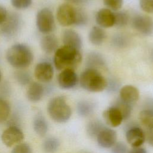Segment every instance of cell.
Wrapping results in <instances>:
<instances>
[{
    "label": "cell",
    "mask_w": 153,
    "mask_h": 153,
    "mask_svg": "<svg viewBox=\"0 0 153 153\" xmlns=\"http://www.w3.org/2000/svg\"><path fill=\"white\" fill-rule=\"evenodd\" d=\"M53 60L56 68L59 71L75 70L81 63L82 55L79 50L63 45L56 50Z\"/></svg>",
    "instance_id": "1"
},
{
    "label": "cell",
    "mask_w": 153,
    "mask_h": 153,
    "mask_svg": "<svg viewBox=\"0 0 153 153\" xmlns=\"http://www.w3.org/2000/svg\"><path fill=\"white\" fill-rule=\"evenodd\" d=\"M6 59L8 63L13 67L23 69L30 65L33 55L27 45L24 44H16L7 50Z\"/></svg>",
    "instance_id": "2"
},
{
    "label": "cell",
    "mask_w": 153,
    "mask_h": 153,
    "mask_svg": "<svg viewBox=\"0 0 153 153\" xmlns=\"http://www.w3.org/2000/svg\"><path fill=\"white\" fill-rule=\"evenodd\" d=\"M81 87L90 92H100L106 89L107 80L97 69L87 68L83 71L79 78Z\"/></svg>",
    "instance_id": "3"
},
{
    "label": "cell",
    "mask_w": 153,
    "mask_h": 153,
    "mask_svg": "<svg viewBox=\"0 0 153 153\" xmlns=\"http://www.w3.org/2000/svg\"><path fill=\"white\" fill-rule=\"evenodd\" d=\"M47 111L53 120L59 123L67 122L72 115V109L65 97L52 98L47 105Z\"/></svg>",
    "instance_id": "4"
},
{
    "label": "cell",
    "mask_w": 153,
    "mask_h": 153,
    "mask_svg": "<svg viewBox=\"0 0 153 153\" xmlns=\"http://www.w3.org/2000/svg\"><path fill=\"white\" fill-rule=\"evenodd\" d=\"M36 23L40 32L47 34L52 32L55 27V22L51 10L48 8L41 9L36 14Z\"/></svg>",
    "instance_id": "5"
},
{
    "label": "cell",
    "mask_w": 153,
    "mask_h": 153,
    "mask_svg": "<svg viewBox=\"0 0 153 153\" xmlns=\"http://www.w3.org/2000/svg\"><path fill=\"white\" fill-rule=\"evenodd\" d=\"M22 18L18 13H10L2 24L1 32L2 35L8 38L15 36L22 27Z\"/></svg>",
    "instance_id": "6"
},
{
    "label": "cell",
    "mask_w": 153,
    "mask_h": 153,
    "mask_svg": "<svg viewBox=\"0 0 153 153\" xmlns=\"http://www.w3.org/2000/svg\"><path fill=\"white\" fill-rule=\"evenodd\" d=\"M76 14V8L69 3H64L59 5L56 11L57 20L63 26L74 25Z\"/></svg>",
    "instance_id": "7"
},
{
    "label": "cell",
    "mask_w": 153,
    "mask_h": 153,
    "mask_svg": "<svg viewBox=\"0 0 153 153\" xmlns=\"http://www.w3.org/2000/svg\"><path fill=\"white\" fill-rule=\"evenodd\" d=\"M131 26L137 32L144 35L153 33V20L148 16L137 14L131 20Z\"/></svg>",
    "instance_id": "8"
},
{
    "label": "cell",
    "mask_w": 153,
    "mask_h": 153,
    "mask_svg": "<svg viewBox=\"0 0 153 153\" xmlns=\"http://www.w3.org/2000/svg\"><path fill=\"white\" fill-rule=\"evenodd\" d=\"M24 138L22 130L16 126H11L5 129L1 135L3 143L8 147L20 143Z\"/></svg>",
    "instance_id": "9"
},
{
    "label": "cell",
    "mask_w": 153,
    "mask_h": 153,
    "mask_svg": "<svg viewBox=\"0 0 153 153\" xmlns=\"http://www.w3.org/2000/svg\"><path fill=\"white\" fill-rule=\"evenodd\" d=\"M126 138L133 148H136L140 147L144 143L146 136L141 128L137 126H132L127 128Z\"/></svg>",
    "instance_id": "10"
},
{
    "label": "cell",
    "mask_w": 153,
    "mask_h": 153,
    "mask_svg": "<svg viewBox=\"0 0 153 153\" xmlns=\"http://www.w3.org/2000/svg\"><path fill=\"white\" fill-rule=\"evenodd\" d=\"M34 74L39 81L48 82L53 77L54 68L50 63L45 61L41 62L36 65Z\"/></svg>",
    "instance_id": "11"
},
{
    "label": "cell",
    "mask_w": 153,
    "mask_h": 153,
    "mask_svg": "<svg viewBox=\"0 0 153 153\" xmlns=\"http://www.w3.org/2000/svg\"><path fill=\"white\" fill-rule=\"evenodd\" d=\"M59 87L65 90L74 88L78 82V76L74 70L65 69L61 71L57 77Z\"/></svg>",
    "instance_id": "12"
},
{
    "label": "cell",
    "mask_w": 153,
    "mask_h": 153,
    "mask_svg": "<svg viewBox=\"0 0 153 153\" xmlns=\"http://www.w3.org/2000/svg\"><path fill=\"white\" fill-rule=\"evenodd\" d=\"M117 139L116 131L106 127L102 130L96 137L98 145L103 148H112L117 142Z\"/></svg>",
    "instance_id": "13"
},
{
    "label": "cell",
    "mask_w": 153,
    "mask_h": 153,
    "mask_svg": "<svg viewBox=\"0 0 153 153\" xmlns=\"http://www.w3.org/2000/svg\"><path fill=\"white\" fill-rule=\"evenodd\" d=\"M96 22L102 28H109L115 25L114 13L107 8L100 9L96 14Z\"/></svg>",
    "instance_id": "14"
},
{
    "label": "cell",
    "mask_w": 153,
    "mask_h": 153,
    "mask_svg": "<svg viewBox=\"0 0 153 153\" xmlns=\"http://www.w3.org/2000/svg\"><path fill=\"white\" fill-rule=\"evenodd\" d=\"M62 39L64 45L71 47L78 50L82 47V39L80 35L73 29H68L63 30Z\"/></svg>",
    "instance_id": "15"
},
{
    "label": "cell",
    "mask_w": 153,
    "mask_h": 153,
    "mask_svg": "<svg viewBox=\"0 0 153 153\" xmlns=\"http://www.w3.org/2000/svg\"><path fill=\"white\" fill-rule=\"evenodd\" d=\"M103 116L106 124L112 127L119 126L124 120L120 111L114 106L106 109L103 112Z\"/></svg>",
    "instance_id": "16"
},
{
    "label": "cell",
    "mask_w": 153,
    "mask_h": 153,
    "mask_svg": "<svg viewBox=\"0 0 153 153\" xmlns=\"http://www.w3.org/2000/svg\"><path fill=\"white\" fill-rule=\"evenodd\" d=\"M139 91L134 86L126 85L120 89V99L125 102L132 105L138 100Z\"/></svg>",
    "instance_id": "17"
},
{
    "label": "cell",
    "mask_w": 153,
    "mask_h": 153,
    "mask_svg": "<svg viewBox=\"0 0 153 153\" xmlns=\"http://www.w3.org/2000/svg\"><path fill=\"white\" fill-rule=\"evenodd\" d=\"M44 93V88L43 85L38 82L30 83L27 90V97L32 102H37L39 101Z\"/></svg>",
    "instance_id": "18"
},
{
    "label": "cell",
    "mask_w": 153,
    "mask_h": 153,
    "mask_svg": "<svg viewBox=\"0 0 153 153\" xmlns=\"http://www.w3.org/2000/svg\"><path fill=\"white\" fill-rule=\"evenodd\" d=\"M40 45L42 51L50 54L58 48V40L54 35H47L41 38Z\"/></svg>",
    "instance_id": "19"
},
{
    "label": "cell",
    "mask_w": 153,
    "mask_h": 153,
    "mask_svg": "<svg viewBox=\"0 0 153 153\" xmlns=\"http://www.w3.org/2000/svg\"><path fill=\"white\" fill-rule=\"evenodd\" d=\"M106 38V32L103 29L98 26H93L88 33L90 42L95 45L102 44Z\"/></svg>",
    "instance_id": "20"
},
{
    "label": "cell",
    "mask_w": 153,
    "mask_h": 153,
    "mask_svg": "<svg viewBox=\"0 0 153 153\" xmlns=\"http://www.w3.org/2000/svg\"><path fill=\"white\" fill-rule=\"evenodd\" d=\"M86 65L87 68L97 69L105 65V60L103 56L97 52L90 53L86 59Z\"/></svg>",
    "instance_id": "21"
},
{
    "label": "cell",
    "mask_w": 153,
    "mask_h": 153,
    "mask_svg": "<svg viewBox=\"0 0 153 153\" xmlns=\"http://www.w3.org/2000/svg\"><path fill=\"white\" fill-rule=\"evenodd\" d=\"M33 127L35 133L41 137L44 136L46 134L48 128L47 120L44 116L40 114H38L35 117L33 123Z\"/></svg>",
    "instance_id": "22"
},
{
    "label": "cell",
    "mask_w": 153,
    "mask_h": 153,
    "mask_svg": "<svg viewBox=\"0 0 153 153\" xmlns=\"http://www.w3.org/2000/svg\"><path fill=\"white\" fill-rule=\"evenodd\" d=\"M95 109V105L93 102L82 100L77 103L76 112L78 115L82 117H87L91 115Z\"/></svg>",
    "instance_id": "23"
},
{
    "label": "cell",
    "mask_w": 153,
    "mask_h": 153,
    "mask_svg": "<svg viewBox=\"0 0 153 153\" xmlns=\"http://www.w3.org/2000/svg\"><path fill=\"white\" fill-rule=\"evenodd\" d=\"M106 126L99 120H94L90 121L86 126L87 134L92 137H96L100 131L105 128Z\"/></svg>",
    "instance_id": "24"
},
{
    "label": "cell",
    "mask_w": 153,
    "mask_h": 153,
    "mask_svg": "<svg viewBox=\"0 0 153 153\" xmlns=\"http://www.w3.org/2000/svg\"><path fill=\"white\" fill-rule=\"evenodd\" d=\"M60 143L57 137H48L45 139L42 144V148L46 153H54L59 148Z\"/></svg>",
    "instance_id": "25"
},
{
    "label": "cell",
    "mask_w": 153,
    "mask_h": 153,
    "mask_svg": "<svg viewBox=\"0 0 153 153\" xmlns=\"http://www.w3.org/2000/svg\"><path fill=\"white\" fill-rule=\"evenodd\" d=\"M112 106H115L120 111L123 117V120L129 118L132 111V106L131 104L125 102L119 98L115 102Z\"/></svg>",
    "instance_id": "26"
},
{
    "label": "cell",
    "mask_w": 153,
    "mask_h": 153,
    "mask_svg": "<svg viewBox=\"0 0 153 153\" xmlns=\"http://www.w3.org/2000/svg\"><path fill=\"white\" fill-rule=\"evenodd\" d=\"M140 123L148 129L153 128V110L145 109L139 113Z\"/></svg>",
    "instance_id": "27"
},
{
    "label": "cell",
    "mask_w": 153,
    "mask_h": 153,
    "mask_svg": "<svg viewBox=\"0 0 153 153\" xmlns=\"http://www.w3.org/2000/svg\"><path fill=\"white\" fill-rule=\"evenodd\" d=\"M10 113L9 103L2 97H0V123L5 121Z\"/></svg>",
    "instance_id": "28"
},
{
    "label": "cell",
    "mask_w": 153,
    "mask_h": 153,
    "mask_svg": "<svg viewBox=\"0 0 153 153\" xmlns=\"http://www.w3.org/2000/svg\"><path fill=\"white\" fill-rule=\"evenodd\" d=\"M14 78L17 82L22 85H25L30 83L31 76L29 72L26 71L19 70L14 73Z\"/></svg>",
    "instance_id": "29"
},
{
    "label": "cell",
    "mask_w": 153,
    "mask_h": 153,
    "mask_svg": "<svg viewBox=\"0 0 153 153\" xmlns=\"http://www.w3.org/2000/svg\"><path fill=\"white\" fill-rule=\"evenodd\" d=\"M128 39L126 35L122 33H117L112 38V44L117 48L126 47L128 43Z\"/></svg>",
    "instance_id": "30"
},
{
    "label": "cell",
    "mask_w": 153,
    "mask_h": 153,
    "mask_svg": "<svg viewBox=\"0 0 153 153\" xmlns=\"http://www.w3.org/2000/svg\"><path fill=\"white\" fill-rule=\"evenodd\" d=\"M114 13L115 25L118 27H124L128 23L129 17L124 11H116Z\"/></svg>",
    "instance_id": "31"
},
{
    "label": "cell",
    "mask_w": 153,
    "mask_h": 153,
    "mask_svg": "<svg viewBox=\"0 0 153 153\" xmlns=\"http://www.w3.org/2000/svg\"><path fill=\"white\" fill-rule=\"evenodd\" d=\"M88 20L87 14L83 10L76 8V14L74 25L79 27L84 26L87 24Z\"/></svg>",
    "instance_id": "32"
},
{
    "label": "cell",
    "mask_w": 153,
    "mask_h": 153,
    "mask_svg": "<svg viewBox=\"0 0 153 153\" xmlns=\"http://www.w3.org/2000/svg\"><path fill=\"white\" fill-rule=\"evenodd\" d=\"M123 0H103L104 5L110 10L117 11L123 6Z\"/></svg>",
    "instance_id": "33"
},
{
    "label": "cell",
    "mask_w": 153,
    "mask_h": 153,
    "mask_svg": "<svg viewBox=\"0 0 153 153\" xmlns=\"http://www.w3.org/2000/svg\"><path fill=\"white\" fill-rule=\"evenodd\" d=\"M11 153H32V149L28 143H20L13 148Z\"/></svg>",
    "instance_id": "34"
},
{
    "label": "cell",
    "mask_w": 153,
    "mask_h": 153,
    "mask_svg": "<svg viewBox=\"0 0 153 153\" xmlns=\"http://www.w3.org/2000/svg\"><path fill=\"white\" fill-rule=\"evenodd\" d=\"M32 0H11L12 5L18 10H25L32 4Z\"/></svg>",
    "instance_id": "35"
},
{
    "label": "cell",
    "mask_w": 153,
    "mask_h": 153,
    "mask_svg": "<svg viewBox=\"0 0 153 153\" xmlns=\"http://www.w3.org/2000/svg\"><path fill=\"white\" fill-rule=\"evenodd\" d=\"M127 145L123 142H117L112 147L111 153H128Z\"/></svg>",
    "instance_id": "36"
},
{
    "label": "cell",
    "mask_w": 153,
    "mask_h": 153,
    "mask_svg": "<svg viewBox=\"0 0 153 153\" xmlns=\"http://www.w3.org/2000/svg\"><path fill=\"white\" fill-rule=\"evenodd\" d=\"M140 8L147 13H153V0H139Z\"/></svg>",
    "instance_id": "37"
},
{
    "label": "cell",
    "mask_w": 153,
    "mask_h": 153,
    "mask_svg": "<svg viewBox=\"0 0 153 153\" xmlns=\"http://www.w3.org/2000/svg\"><path fill=\"white\" fill-rule=\"evenodd\" d=\"M120 88V82L115 79H110L107 81L106 89L110 93L116 92Z\"/></svg>",
    "instance_id": "38"
},
{
    "label": "cell",
    "mask_w": 153,
    "mask_h": 153,
    "mask_svg": "<svg viewBox=\"0 0 153 153\" xmlns=\"http://www.w3.org/2000/svg\"><path fill=\"white\" fill-rule=\"evenodd\" d=\"M7 15V10L4 7L0 5V25H2L5 22Z\"/></svg>",
    "instance_id": "39"
},
{
    "label": "cell",
    "mask_w": 153,
    "mask_h": 153,
    "mask_svg": "<svg viewBox=\"0 0 153 153\" xmlns=\"http://www.w3.org/2000/svg\"><path fill=\"white\" fill-rule=\"evenodd\" d=\"M146 138L147 140L148 143L152 146L153 147V128L149 129V131H148Z\"/></svg>",
    "instance_id": "40"
},
{
    "label": "cell",
    "mask_w": 153,
    "mask_h": 153,
    "mask_svg": "<svg viewBox=\"0 0 153 153\" xmlns=\"http://www.w3.org/2000/svg\"><path fill=\"white\" fill-rule=\"evenodd\" d=\"M128 153H148L147 151L142 147H136L133 148L131 150H130Z\"/></svg>",
    "instance_id": "41"
},
{
    "label": "cell",
    "mask_w": 153,
    "mask_h": 153,
    "mask_svg": "<svg viewBox=\"0 0 153 153\" xmlns=\"http://www.w3.org/2000/svg\"><path fill=\"white\" fill-rule=\"evenodd\" d=\"M65 1L69 2V3H72V4H84L88 1V0H65Z\"/></svg>",
    "instance_id": "42"
},
{
    "label": "cell",
    "mask_w": 153,
    "mask_h": 153,
    "mask_svg": "<svg viewBox=\"0 0 153 153\" xmlns=\"http://www.w3.org/2000/svg\"><path fill=\"white\" fill-rule=\"evenodd\" d=\"M1 78H2V74H1V70H0V82H1Z\"/></svg>",
    "instance_id": "43"
},
{
    "label": "cell",
    "mask_w": 153,
    "mask_h": 153,
    "mask_svg": "<svg viewBox=\"0 0 153 153\" xmlns=\"http://www.w3.org/2000/svg\"><path fill=\"white\" fill-rule=\"evenodd\" d=\"M151 57H152V59L153 60V50L152 51V53H151Z\"/></svg>",
    "instance_id": "44"
},
{
    "label": "cell",
    "mask_w": 153,
    "mask_h": 153,
    "mask_svg": "<svg viewBox=\"0 0 153 153\" xmlns=\"http://www.w3.org/2000/svg\"><path fill=\"white\" fill-rule=\"evenodd\" d=\"M87 153H90V152H87Z\"/></svg>",
    "instance_id": "45"
}]
</instances>
